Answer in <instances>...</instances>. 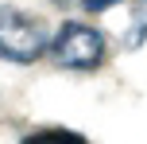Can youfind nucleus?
Wrapping results in <instances>:
<instances>
[{
	"mask_svg": "<svg viewBox=\"0 0 147 144\" xmlns=\"http://www.w3.org/2000/svg\"><path fill=\"white\" fill-rule=\"evenodd\" d=\"M47 55L54 59V66L74 70V74H89V70H101L109 59V39L101 27L85 20H62L58 31L51 35Z\"/></svg>",
	"mask_w": 147,
	"mask_h": 144,
	"instance_id": "1",
	"label": "nucleus"
},
{
	"mask_svg": "<svg viewBox=\"0 0 147 144\" xmlns=\"http://www.w3.org/2000/svg\"><path fill=\"white\" fill-rule=\"evenodd\" d=\"M51 47V27L27 8L0 4V59L12 66H31Z\"/></svg>",
	"mask_w": 147,
	"mask_h": 144,
	"instance_id": "2",
	"label": "nucleus"
},
{
	"mask_svg": "<svg viewBox=\"0 0 147 144\" xmlns=\"http://www.w3.org/2000/svg\"><path fill=\"white\" fill-rule=\"evenodd\" d=\"M140 47H147V0H136L120 31V51H140Z\"/></svg>",
	"mask_w": 147,
	"mask_h": 144,
	"instance_id": "3",
	"label": "nucleus"
},
{
	"mask_svg": "<svg viewBox=\"0 0 147 144\" xmlns=\"http://www.w3.org/2000/svg\"><path fill=\"white\" fill-rule=\"evenodd\" d=\"M20 144H89V136H81L78 129H62V125H47V129L27 132Z\"/></svg>",
	"mask_w": 147,
	"mask_h": 144,
	"instance_id": "4",
	"label": "nucleus"
},
{
	"mask_svg": "<svg viewBox=\"0 0 147 144\" xmlns=\"http://www.w3.org/2000/svg\"><path fill=\"white\" fill-rule=\"evenodd\" d=\"M78 4H81V12L97 16V12H109V8H116L120 0H78Z\"/></svg>",
	"mask_w": 147,
	"mask_h": 144,
	"instance_id": "5",
	"label": "nucleus"
},
{
	"mask_svg": "<svg viewBox=\"0 0 147 144\" xmlns=\"http://www.w3.org/2000/svg\"><path fill=\"white\" fill-rule=\"evenodd\" d=\"M51 4H62V8H70V4H78V0H51Z\"/></svg>",
	"mask_w": 147,
	"mask_h": 144,
	"instance_id": "6",
	"label": "nucleus"
}]
</instances>
